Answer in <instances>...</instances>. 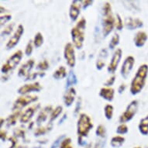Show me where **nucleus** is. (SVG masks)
<instances>
[{"mask_svg":"<svg viewBox=\"0 0 148 148\" xmlns=\"http://www.w3.org/2000/svg\"><path fill=\"white\" fill-rule=\"evenodd\" d=\"M148 75V65L146 64H141L136 71V73L130 84V93L133 95L139 94L145 86Z\"/></svg>","mask_w":148,"mask_h":148,"instance_id":"1","label":"nucleus"},{"mask_svg":"<svg viewBox=\"0 0 148 148\" xmlns=\"http://www.w3.org/2000/svg\"><path fill=\"white\" fill-rule=\"evenodd\" d=\"M85 28H86V20L85 18H82L75 27H73L71 30V39L76 48H82L84 40H85Z\"/></svg>","mask_w":148,"mask_h":148,"instance_id":"2","label":"nucleus"},{"mask_svg":"<svg viewBox=\"0 0 148 148\" xmlns=\"http://www.w3.org/2000/svg\"><path fill=\"white\" fill-rule=\"evenodd\" d=\"M93 128V124L90 117L85 113L80 114L77 123V134L79 137H87L90 130Z\"/></svg>","mask_w":148,"mask_h":148,"instance_id":"3","label":"nucleus"},{"mask_svg":"<svg viewBox=\"0 0 148 148\" xmlns=\"http://www.w3.org/2000/svg\"><path fill=\"white\" fill-rule=\"evenodd\" d=\"M23 53L22 51L19 50V51H16L12 56L8 59L7 61L2 66L1 72L5 75L10 72V71L13 70L16 67V65L20 64V61L23 58Z\"/></svg>","mask_w":148,"mask_h":148,"instance_id":"4","label":"nucleus"},{"mask_svg":"<svg viewBox=\"0 0 148 148\" xmlns=\"http://www.w3.org/2000/svg\"><path fill=\"white\" fill-rule=\"evenodd\" d=\"M139 107V102L137 100H133L127 107H126V110L124 111L123 114L119 116V123H124L126 122L130 121L134 116L136 114L137 110H138Z\"/></svg>","mask_w":148,"mask_h":148,"instance_id":"5","label":"nucleus"},{"mask_svg":"<svg viewBox=\"0 0 148 148\" xmlns=\"http://www.w3.org/2000/svg\"><path fill=\"white\" fill-rule=\"evenodd\" d=\"M37 100H38V96H36V95H22L15 101L12 109L13 111L20 110V109L29 105L30 103L36 102Z\"/></svg>","mask_w":148,"mask_h":148,"instance_id":"6","label":"nucleus"},{"mask_svg":"<svg viewBox=\"0 0 148 148\" xmlns=\"http://www.w3.org/2000/svg\"><path fill=\"white\" fill-rule=\"evenodd\" d=\"M64 57L65 58L68 65L71 68H74L76 64L75 51L71 43L66 44L64 50Z\"/></svg>","mask_w":148,"mask_h":148,"instance_id":"7","label":"nucleus"},{"mask_svg":"<svg viewBox=\"0 0 148 148\" xmlns=\"http://www.w3.org/2000/svg\"><path fill=\"white\" fill-rule=\"evenodd\" d=\"M115 19L112 16V12L106 16H103L102 20V34L103 36H107L114 28Z\"/></svg>","mask_w":148,"mask_h":148,"instance_id":"8","label":"nucleus"},{"mask_svg":"<svg viewBox=\"0 0 148 148\" xmlns=\"http://www.w3.org/2000/svg\"><path fill=\"white\" fill-rule=\"evenodd\" d=\"M24 33V27L22 24H20L17 27L16 30L15 31V33L13 34L10 39L9 40V41L7 42L6 44V49L7 50H10V49L13 48L14 47H16L18 44L19 41H20L21 36Z\"/></svg>","mask_w":148,"mask_h":148,"instance_id":"9","label":"nucleus"},{"mask_svg":"<svg viewBox=\"0 0 148 148\" xmlns=\"http://www.w3.org/2000/svg\"><path fill=\"white\" fill-rule=\"evenodd\" d=\"M122 55H123V51L120 48L116 49V51H115L113 55H112V60H111L108 68H107V71L109 73L114 74L115 71H116L117 67L119 65L120 60L122 58Z\"/></svg>","mask_w":148,"mask_h":148,"instance_id":"10","label":"nucleus"},{"mask_svg":"<svg viewBox=\"0 0 148 148\" xmlns=\"http://www.w3.org/2000/svg\"><path fill=\"white\" fill-rule=\"evenodd\" d=\"M42 89V86L40 85L38 82L34 83H30V84H26V85H23L20 88H18L17 90V93H19L20 95H26L28 93L33 92H40Z\"/></svg>","mask_w":148,"mask_h":148,"instance_id":"11","label":"nucleus"},{"mask_svg":"<svg viewBox=\"0 0 148 148\" xmlns=\"http://www.w3.org/2000/svg\"><path fill=\"white\" fill-rule=\"evenodd\" d=\"M134 64H135V59L133 56H128L125 59V61H124L123 64L122 65L121 70H120L121 75L125 79L127 78L131 72V71L133 70Z\"/></svg>","mask_w":148,"mask_h":148,"instance_id":"12","label":"nucleus"},{"mask_svg":"<svg viewBox=\"0 0 148 148\" xmlns=\"http://www.w3.org/2000/svg\"><path fill=\"white\" fill-rule=\"evenodd\" d=\"M81 5H82L81 1L75 0V1L71 2L70 9H69V16H70V19L73 22L76 21L78 18V16L80 14Z\"/></svg>","mask_w":148,"mask_h":148,"instance_id":"13","label":"nucleus"},{"mask_svg":"<svg viewBox=\"0 0 148 148\" xmlns=\"http://www.w3.org/2000/svg\"><path fill=\"white\" fill-rule=\"evenodd\" d=\"M125 26L126 29L130 30L138 29L143 27V22L138 18H133V17H127L125 20Z\"/></svg>","mask_w":148,"mask_h":148,"instance_id":"14","label":"nucleus"},{"mask_svg":"<svg viewBox=\"0 0 148 148\" xmlns=\"http://www.w3.org/2000/svg\"><path fill=\"white\" fill-rule=\"evenodd\" d=\"M40 107V105H35L34 106H30L29 108L25 111L23 113L21 114L20 117V122L21 123H29V120L33 118L34 113L36 111V109Z\"/></svg>","mask_w":148,"mask_h":148,"instance_id":"15","label":"nucleus"},{"mask_svg":"<svg viewBox=\"0 0 148 148\" xmlns=\"http://www.w3.org/2000/svg\"><path fill=\"white\" fill-rule=\"evenodd\" d=\"M52 111H53V108L51 106H47L44 107V109H42L41 111L38 114V116L36 117V123L37 126H41V124L46 121L47 117H48V115L51 114Z\"/></svg>","mask_w":148,"mask_h":148,"instance_id":"16","label":"nucleus"},{"mask_svg":"<svg viewBox=\"0 0 148 148\" xmlns=\"http://www.w3.org/2000/svg\"><path fill=\"white\" fill-rule=\"evenodd\" d=\"M34 65V61L33 59L28 60L25 64H23L18 71V75L19 77H28L30 75L29 72Z\"/></svg>","mask_w":148,"mask_h":148,"instance_id":"17","label":"nucleus"},{"mask_svg":"<svg viewBox=\"0 0 148 148\" xmlns=\"http://www.w3.org/2000/svg\"><path fill=\"white\" fill-rule=\"evenodd\" d=\"M76 90L74 87L69 88L63 96L64 103L67 107H70L75 99Z\"/></svg>","mask_w":148,"mask_h":148,"instance_id":"18","label":"nucleus"},{"mask_svg":"<svg viewBox=\"0 0 148 148\" xmlns=\"http://www.w3.org/2000/svg\"><path fill=\"white\" fill-rule=\"evenodd\" d=\"M115 90L111 87H103L100 89L99 95L108 102H112L114 99Z\"/></svg>","mask_w":148,"mask_h":148,"instance_id":"19","label":"nucleus"},{"mask_svg":"<svg viewBox=\"0 0 148 148\" xmlns=\"http://www.w3.org/2000/svg\"><path fill=\"white\" fill-rule=\"evenodd\" d=\"M148 39L147 34L144 31H138L134 36V44L137 47H142L145 45Z\"/></svg>","mask_w":148,"mask_h":148,"instance_id":"20","label":"nucleus"},{"mask_svg":"<svg viewBox=\"0 0 148 148\" xmlns=\"http://www.w3.org/2000/svg\"><path fill=\"white\" fill-rule=\"evenodd\" d=\"M107 57H108V51L106 48H102L99 53L96 64H95V66L98 70H102V68H104Z\"/></svg>","mask_w":148,"mask_h":148,"instance_id":"21","label":"nucleus"},{"mask_svg":"<svg viewBox=\"0 0 148 148\" xmlns=\"http://www.w3.org/2000/svg\"><path fill=\"white\" fill-rule=\"evenodd\" d=\"M138 128L139 131L140 132V134H143V136L148 135V115L140 121Z\"/></svg>","mask_w":148,"mask_h":148,"instance_id":"22","label":"nucleus"},{"mask_svg":"<svg viewBox=\"0 0 148 148\" xmlns=\"http://www.w3.org/2000/svg\"><path fill=\"white\" fill-rule=\"evenodd\" d=\"M67 76V70L65 67L60 66L53 74V78L56 80H61Z\"/></svg>","mask_w":148,"mask_h":148,"instance_id":"23","label":"nucleus"},{"mask_svg":"<svg viewBox=\"0 0 148 148\" xmlns=\"http://www.w3.org/2000/svg\"><path fill=\"white\" fill-rule=\"evenodd\" d=\"M51 130H52V123H49L48 125H47L46 126H38V128H36L34 131V136H42L46 134L47 132L51 131Z\"/></svg>","mask_w":148,"mask_h":148,"instance_id":"24","label":"nucleus"},{"mask_svg":"<svg viewBox=\"0 0 148 148\" xmlns=\"http://www.w3.org/2000/svg\"><path fill=\"white\" fill-rule=\"evenodd\" d=\"M125 140H126V139L123 136H115L111 139L110 145L112 146V147L113 148H119L121 146H123V144L125 143Z\"/></svg>","mask_w":148,"mask_h":148,"instance_id":"25","label":"nucleus"},{"mask_svg":"<svg viewBox=\"0 0 148 148\" xmlns=\"http://www.w3.org/2000/svg\"><path fill=\"white\" fill-rule=\"evenodd\" d=\"M20 116H21V115H20V111H16V112H13L12 114L10 115V116L7 117V119H5L6 126H7L8 127L14 126L15 124L16 123L18 117H20Z\"/></svg>","mask_w":148,"mask_h":148,"instance_id":"26","label":"nucleus"},{"mask_svg":"<svg viewBox=\"0 0 148 148\" xmlns=\"http://www.w3.org/2000/svg\"><path fill=\"white\" fill-rule=\"evenodd\" d=\"M78 83V79L76 77V75L73 71H70L68 75L67 82H66V88H71L73 85H76Z\"/></svg>","mask_w":148,"mask_h":148,"instance_id":"27","label":"nucleus"},{"mask_svg":"<svg viewBox=\"0 0 148 148\" xmlns=\"http://www.w3.org/2000/svg\"><path fill=\"white\" fill-rule=\"evenodd\" d=\"M62 110H63V107L61 106H58L55 109H53V111H52V112L50 115L49 123H52V122L54 121L61 115V113L62 112Z\"/></svg>","mask_w":148,"mask_h":148,"instance_id":"28","label":"nucleus"},{"mask_svg":"<svg viewBox=\"0 0 148 148\" xmlns=\"http://www.w3.org/2000/svg\"><path fill=\"white\" fill-rule=\"evenodd\" d=\"M44 44V36L40 32L36 33L34 39V45L36 48H39Z\"/></svg>","mask_w":148,"mask_h":148,"instance_id":"29","label":"nucleus"},{"mask_svg":"<svg viewBox=\"0 0 148 148\" xmlns=\"http://www.w3.org/2000/svg\"><path fill=\"white\" fill-rule=\"evenodd\" d=\"M113 106L112 105L107 104L106 106L104 107V113L105 116L108 120H110V119L112 118V116H113Z\"/></svg>","mask_w":148,"mask_h":148,"instance_id":"30","label":"nucleus"},{"mask_svg":"<svg viewBox=\"0 0 148 148\" xmlns=\"http://www.w3.org/2000/svg\"><path fill=\"white\" fill-rule=\"evenodd\" d=\"M124 4H127V5H124L126 6L128 10H132V11H139V10H140V8H139L138 5H136V3H138V2H135V1H123V2H122Z\"/></svg>","mask_w":148,"mask_h":148,"instance_id":"31","label":"nucleus"},{"mask_svg":"<svg viewBox=\"0 0 148 148\" xmlns=\"http://www.w3.org/2000/svg\"><path fill=\"white\" fill-rule=\"evenodd\" d=\"M95 134H96V136L100 137V138L104 139L106 138V130L105 128V126L103 125H99L95 130Z\"/></svg>","mask_w":148,"mask_h":148,"instance_id":"32","label":"nucleus"},{"mask_svg":"<svg viewBox=\"0 0 148 148\" xmlns=\"http://www.w3.org/2000/svg\"><path fill=\"white\" fill-rule=\"evenodd\" d=\"M119 36L118 34H115L113 36H112V39L109 42V48L112 50V49H114L119 44Z\"/></svg>","mask_w":148,"mask_h":148,"instance_id":"33","label":"nucleus"},{"mask_svg":"<svg viewBox=\"0 0 148 148\" xmlns=\"http://www.w3.org/2000/svg\"><path fill=\"white\" fill-rule=\"evenodd\" d=\"M26 132L23 128H16L13 131V135L16 138L25 139Z\"/></svg>","mask_w":148,"mask_h":148,"instance_id":"34","label":"nucleus"},{"mask_svg":"<svg viewBox=\"0 0 148 148\" xmlns=\"http://www.w3.org/2000/svg\"><path fill=\"white\" fill-rule=\"evenodd\" d=\"M14 23H10V24L6 26V27L4 28V29L2 30V33H1V36H7V35H10L11 33L12 32V29H13V27H14Z\"/></svg>","mask_w":148,"mask_h":148,"instance_id":"35","label":"nucleus"},{"mask_svg":"<svg viewBox=\"0 0 148 148\" xmlns=\"http://www.w3.org/2000/svg\"><path fill=\"white\" fill-rule=\"evenodd\" d=\"M129 128L128 126H126L125 123H121L120 125L118 126L116 129V133L118 134H121V135H123V134H126L128 133Z\"/></svg>","mask_w":148,"mask_h":148,"instance_id":"36","label":"nucleus"},{"mask_svg":"<svg viewBox=\"0 0 148 148\" xmlns=\"http://www.w3.org/2000/svg\"><path fill=\"white\" fill-rule=\"evenodd\" d=\"M49 68V63L48 61L46 60L40 61L39 63L37 64L36 65V69L40 71H46Z\"/></svg>","mask_w":148,"mask_h":148,"instance_id":"37","label":"nucleus"},{"mask_svg":"<svg viewBox=\"0 0 148 148\" xmlns=\"http://www.w3.org/2000/svg\"><path fill=\"white\" fill-rule=\"evenodd\" d=\"M60 148H73L71 146V139L70 137H65L61 142Z\"/></svg>","mask_w":148,"mask_h":148,"instance_id":"38","label":"nucleus"},{"mask_svg":"<svg viewBox=\"0 0 148 148\" xmlns=\"http://www.w3.org/2000/svg\"><path fill=\"white\" fill-rule=\"evenodd\" d=\"M44 75H45V73L44 72L32 73V74H30V75L28 76V77L26 78L25 81H33L34 80V79H36V77H38V76H40V77H44Z\"/></svg>","mask_w":148,"mask_h":148,"instance_id":"39","label":"nucleus"},{"mask_svg":"<svg viewBox=\"0 0 148 148\" xmlns=\"http://www.w3.org/2000/svg\"><path fill=\"white\" fill-rule=\"evenodd\" d=\"M102 11H103V16H106V15L112 12V6H111V4L109 2H106L105 3L104 5H103Z\"/></svg>","mask_w":148,"mask_h":148,"instance_id":"40","label":"nucleus"},{"mask_svg":"<svg viewBox=\"0 0 148 148\" xmlns=\"http://www.w3.org/2000/svg\"><path fill=\"white\" fill-rule=\"evenodd\" d=\"M33 44H34V41H32V40H29L28 44H27L26 48H25V54L27 56L31 55L32 52H33Z\"/></svg>","mask_w":148,"mask_h":148,"instance_id":"41","label":"nucleus"},{"mask_svg":"<svg viewBox=\"0 0 148 148\" xmlns=\"http://www.w3.org/2000/svg\"><path fill=\"white\" fill-rule=\"evenodd\" d=\"M12 19V16L10 14H5V15H1L0 16V23H1V27L6 23L8 21H10Z\"/></svg>","mask_w":148,"mask_h":148,"instance_id":"42","label":"nucleus"},{"mask_svg":"<svg viewBox=\"0 0 148 148\" xmlns=\"http://www.w3.org/2000/svg\"><path fill=\"white\" fill-rule=\"evenodd\" d=\"M65 138V136L64 135H62V136H58V138L54 140V142H53V143L51 144V148H57L58 147V146L61 145V142Z\"/></svg>","mask_w":148,"mask_h":148,"instance_id":"43","label":"nucleus"},{"mask_svg":"<svg viewBox=\"0 0 148 148\" xmlns=\"http://www.w3.org/2000/svg\"><path fill=\"white\" fill-rule=\"evenodd\" d=\"M116 27L118 30H121L123 27V20L119 14H116Z\"/></svg>","mask_w":148,"mask_h":148,"instance_id":"44","label":"nucleus"},{"mask_svg":"<svg viewBox=\"0 0 148 148\" xmlns=\"http://www.w3.org/2000/svg\"><path fill=\"white\" fill-rule=\"evenodd\" d=\"M81 106H82V98L79 97L78 99V101L76 102V106L75 109V112H74V114L75 116H77L79 111H80L81 109Z\"/></svg>","mask_w":148,"mask_h":148,"instance_id":"45","label":"nucleus"},{"mask_svg":"<svg viewBox=\"0 0 148 148\" xmlns=\"http://www.w3.org/2000/svg\"><path fill=\"white\" fill-rule=\"evenodd\" d=\"M115 81H116V75H112L111 78H109L108 80L105 82L104 85L106 87H110L111 85L114 84Z\"/></svg>","mask_w":148,"mask_h":148,"instance_id":"46","label":"nucleus"},{"mask_svg":"<svg viewBox=\"0 0 148 148\" xmlns=\"http://www.w3.org/2000/svg\"><path fill=\"white\" fill-rule=\"evenodd\" d=\"M81 3H82V6L83 10H85L88 6L92 5L93 1L92 0H85V1H81Z\"/></svg>","mask_w":148,"mask_h":148,"instance_id":"47","label":"nucleus"},{"mask_svg":"<svg viewBox=\"0 0 148 148\" xmlns=\"http://www.w3.org/2000/svg\"><path fill=\"white\" fill-rule=\"evenodd\" d=\"M105 143H106V140H99V141H97L95 144V147L94 148H104Z\"/></svg>","mask_w":148,"mask_h":148,"instance_id":"48","label":"nucleus"},{"mask_svg":"<svg viewBox=\"0 0 148 148\" xmlns=\"http://www.w3.org/2000/svg\"><path fill=\"white\" fill-rule=\"evenodd\" d=\"M9 140L10 141V143H11V145L9 148H15L16 147V143H17V141H16V139L15 136H12V137H10L9 138Z\"/></svg>","mask_w":148,"mask_h":148,"instance_id":"49","label":"nucleus"},{"mask_svg":"<svg viewBox=\"0 0 148 148\" xmlns=\"http://www.w3.org/2000/svg\"><path fill=\"white\" fill-rule=\"evenodd\" d=\"M0 138H1L3 142H5L6 140V139H7V133H6V131L1 130V131H0Z\"/></svg>","mask_w":148,"mask_h":148,"instance_id":"50","label":"nucleus"},{"mask_svg":"<svg viewBox=\"0 0 148 148\" xmlns=\"http://www.w3.org/2000/svg\"><path fill=\"white\" fill-rule=\"evenodd\" d=\"M126 88V85L125 84H122V85H119V87L118 88V92H119V94H122L123 92L125 91Z\"/></svg>","mask_w":148,"mask_h":148,"instance_id":"51","label":"nucleus"},{"mask_svg":"<svg viewBox=\"0 0 148 148\" xmlns=\"http://www.w3.org/2000/svg\"><path fill=\"white\" fill-rule=\"evenodd\" d=\"M67 116H68V115H67V113H64V114L63 115V116L61 117V119H60V121H59V123L58 124H61L62 123H63L64 120H65L66 119H67Z\"/></svg>","mask_w":148,"mask_h":148,"instance_id":"52","label":"nucleus"},{"mask_svg":"<svg viewBox=\"0 0 148 148\" xmlns=\"http://www.w3.org/2000/svg\"><path fill=\"white\" fill-rule=\"evenodd\" d=\"M92 143H88L87 145L85 146V148H92Z\"/></svg>","mask_w":148,"mask_h":148,"instance_id":"53","label":"nucleus"},{"mask_svg":"<svg viewBox=\"0 0 148 148\" xmlns=\"http://www.w3.org/2000/svg\"><path fill=\"white\" fill-rule=\"evenodd\" d=\"M4 122H5V119H3V118H2V119H1V125H0V126H1V128L3 127V123H4Z\"/></svg>","mask_w":148,"mask_h":148,"instance_id":"54","label":"nucleus"},{"mask_svg":"<svg viewBox=\"0 0 148 148\" xmlns=\"http://www.w3.org/2000/svg\"><path fill=\"white\" fill-rule=\"evenodd\" d=\"M16 148H24L23 147H22V146H19V147H17Z\"/></svg>","mask_w":148,"mask_h":148,"instance_id":"55","label":"nucleus"},{"mask_svg":"<svg viewBox=\"0 0 148 148\" xmlns=\"http://www.w3.org/2000/svg\"><path fill=\"white\" fill-rule=\"evenodd\" d=\"M134 148H141L140 147H134Z\"/></svg>","mask_w":148,"mask_h":148,"instance_id":"56","label":"nucleus"},{"mask_svg":"<svg viewBox=\"0 0 148 148\" xmlns=\"http://www.w3.org/2000/svg\"><path fill=\"white\" fill-rule=\"evenodd\" d=\"M33 148H38V147H33Z\"/></svg>","mask_w":148,"mask_h":148,"instance_id":"57","label":"nucleus"}]
</instances>
